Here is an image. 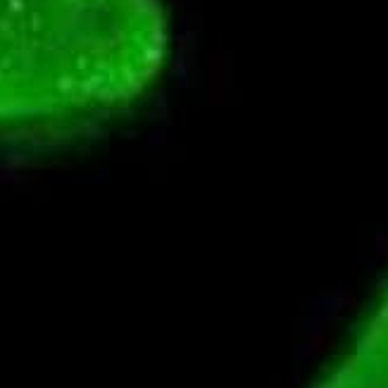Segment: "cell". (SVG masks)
Here are the masks:
<instances>
[{
	"label": "cell",
	"mask_w": 388,
	"mask_h": 388,
	"mask_svg": "<svg viewBox=\"0 0 388 388\" xmlns=\"http://www.w3.org/2000/svg\"><path fill=\"white\" fill-rule=\"evenodd\" d=\"M158 0H0V134H45L126 107L167 57Z\"/></svg>",
	"instance_id": "1"
},
{
	"label": "cell",
	"mask_w": 388,
	"mask_h": 388,
	"mask_svg": "<svg viewBox=\"0 0 388 388\" xmlns=\"http://www.w3.org/2000/svg\"><path fill=\"white\" fill-rule=\"evenodd\" d=\"M317 388H388V293L352 352Z\"/></svg>",
	"instance_id": "2"
}]
</instances>
